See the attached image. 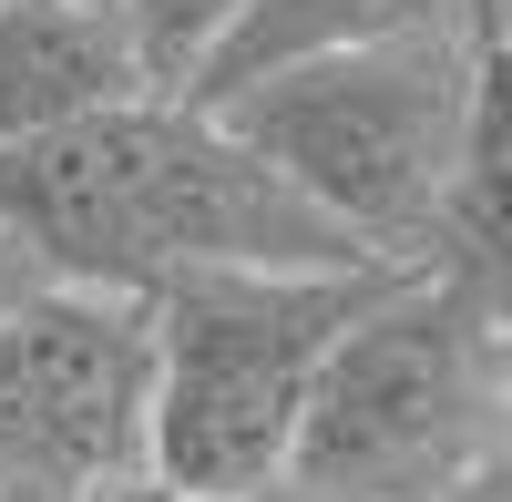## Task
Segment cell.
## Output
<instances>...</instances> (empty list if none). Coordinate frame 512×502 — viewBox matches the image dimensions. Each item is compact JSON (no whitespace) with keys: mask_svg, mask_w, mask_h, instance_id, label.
Returning a JSON list of instances; mask_svg holds the SVG:
<instances>
[{"mask_svg":"<svg viewBox=\"0 0 512 502\" xmlns=\"http://www.w3.org/2000/svg\"><path fill=\"white\" fill-rule=\"evenodd\" d=\"M0 226L52 287L113 298H154L195 267H379L185 93H134L41 144H0Z\"/></svg>","mask_w":512,"mask_h":502,"instance_id":"1","label":"cell"},{"mask_svg":"<svg viewBox=\"0 0 512 502\" xmlns=\"http://www.w3.org/2000/svg\"><path fill=\"white\" fill-rule=\"evenodd\" d=\"M390 277L400 267H195V277H164L144 298V318H154V400H144L154 492L277 502L318 359Z\"/></svg>","mask_w":512,"mask_h":502,"instance_id":"2","label":"cell"},{"mask_svg":"<svg viewBox=\"0 0 512 502\" xmlns=\"http://www.w3.org/2000/svg\"><path fill=\"white\" fill-rule=\"evenodd\" d=\"M472 72H482L472 31H410V41H359V52L256 72L246 93L205 113L277 185L308 195L359 257L420 267L441 185L461 164V123H472Z\"/></svg>","mask_w":512,"mask_h":502,"instance_id":"3","label":"cell"},{"mask_svg":"<svg viewBox=\"0 0 512 502\" xmlns=\"http://www.w3.org/2000/svg\"><path fill=\"white\" fill-rule=\"evenodd\" d=\"M492 441H512L492 318L400 267L318 359L277 502H451Z\"/></svg>","mask_w":512,"mask_h":502,"instance_id":"4","label":"cell"},{"mask_svg":"<svg viewBox=\"0 0 512 502\" xmlns=\"http://www.w3.org/2000/svg\"><path fill=\"white\" fill-rule=\"evenodd\" d=\"M154 318L113 287H41L0 318V502H134Z\"/></svg>","mask_w":512,"mask_h":502,"instance_id":"5","label":"cell"},{"mask_svg":"<svg viewBox=\"0 0 512 502\" xmlns=\"http://www.w3.org/2000/svg\"><path fill=\"white\" fill-rule=\"evenodd\" d=\"M134 93H164V72L113 0H0V144H41Z\"/></svg>","mask_w":512,"mask_h":502,"instance_id":"6","label":"cell"},{"mask_svg":"<svg viewBox=\"0 0 512 502\" xmlns=\"http://www.w3.org/2000/svg\"><path fill=\"white\" fill-rule=\"evenodd\" d=\"M472 41H482L472 123H461V164L441 185L420 267H431L451 298H472L492 328H512V41L492 31V11H472Z\"/></svg>","mask_w":512,"mask_h":502,"instance_id":"7","label":"cell"},{"mask_svg":"<svg viewBox=\"0 0 512 502\" xmlns=\"http://www.w3.org/2000/svg\"><path fill=\"white\" fill-rule=\"evenodd\" d=\"M482 0H236L216 41L185 72V103H226L256 72L318 62V52H359V41H410V31H472Z\"/></svg>","mask_w":512,"mask_h":502,"instance_id":"8","label":"cell"},{"mask_svg":"<svg viewBox=\"0 0 512 502\" xmlns=\"http://www.w3.org/2000/svg\"><path fill=\"white\" fill-rule=\"evenodd\" d=\"M123 21H134V41L154 52V72H164V93H185V72H195V52L216 41V21L236 11V0H113Z\"/></svg>","mask_w":512,"mask_h":502,"instance_id":"9","label":"cell"},{"mask_svg":"<svg viewBox=\"0 0 512 502\" xmlns=\"http://www.w3.org/2000/svg\"><path fill=\"white\" fill-rule=\"evenodd\" d=\"M41 287H52V267H41V257H31V246H21L11 226H0V318H11V308H31V298H41Z\"/></svg>","mask_w":512,"mask_h":502,"instance_id":"10","label":"cell"},{"mask_svg":"<svg viewBox=\"0 0 512 502\" xmlns=\"http://www.w3.org/2000/svg\"><path fill=\"white\" fill-rule=\"evenodd\" d=\"M451 502H512V441H492V451H482V472L461 482Z\"/></svg>","mask_w":512,"mask_h":502,"instance_id":"11","label":"cell"},{"mask_svg":"<svg viewBox=\"0 0 512 502\" xmlns=\"http://www.w3.org/2000/svg\"><path fill=\"white\" fill-rule=\"evenodd\" d=\"M482 11H492V31H502V41H512V0H482Z\"/></svg>","mask_w":512,"mask_h":502,"instance_id":"12","label":"cell"},{"mask_svg":"<svg viewBox=\"0 0 512 502\" xmlns=\"http://www.w3.org/2000/svg\"><path fill=\"white\" fill-rule=\"evenodd\" d=\"M134 502H185V492H154V482H144V492H134Z\"/></svg>","mask_w":512,"mask_h":502,"instance_id":"13","label":"cell"}]
</instances>
